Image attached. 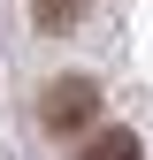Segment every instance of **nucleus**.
I'll list each match as a JSON object with an SVG mask.
<instances>
[{"label":"nucleus","instance_id":"3","mask_svg":"<svg viewBox=\"0 0 153 160\" xmlns=\"http://www.w3.org/2000/svg\"><path fill=\"white\" fill-rule=\"evenodd\" d=\"M31 15H38V31H69L84 15V0H31Z\"/></svg>","mask_w":153,"mask_h":160},{"label":"nucleus","instance_id":"1","mask_svg":"<svg viewBox=\"0 0 153 160\" xmlns=\"http://www.w3.org/2000/svg\"><path fill=\"white\" fill-rule=\"evenodd\" d=\"M46 130H61V137H76V130H100V92L84 84V76H69V84H54L46 92Z\"/></svg>","mask_w":153,"mask_h":160},{"label":"nucleus","instance_id":"2","mask_svg":"<svg viewBox=\"0 0 153 160\" xmlns=\"http://www.w3.org/2000/svg\"><path fill=\"white\" fill-rule=\"evenodd\" d=\"M76 160H145V152H138V137H130V130L100 122V130L84 137V145H76Z\"/></svg>","mask_w":153,"mask_h":160}]
</instances>
